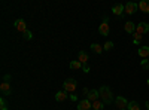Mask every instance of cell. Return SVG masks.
Masks as SVG:
<instances>
[{
  "mask_svg": "<svg viewBox=\"0 0 149 110\" xmlns=\"http://www.w3.org/2000/svg\"><path fill=\"white\" fill-rule=\"evenodd\" d=\"M128 110H140L137 101H130V103H128Z\"/></svg>",
  "mask_w": 149,
  "mask_h": 110,
  "instance_id": "cell-20",
  "label": "cell"
},
{
  "mask_svg": "<svg viewBox=\"0 0 149 110\" xmlns=\"http://www.w3.org/2000/svg\"><path fill=\"white\" fill-rule=\"evenodd\" d=\"M70 68L72 70H81L82 68V64L79 63V61H72V63H70Z\"/></svg>",
  "mask_w": 149,
  "mask_h": 110,
  "instance_id": "cell-19",
  "label": "cell"
},
{
  "mask_svg": "<svg viewBox=\"0 0 149 110\" xmlns=\"http://www.w3.org/2000/svg\"><path fill=\"white\" fill-rule=\"evenodd\" d=\"M24 37H26L27 40H30V39H33V33H31V31L29 30V31H27L26 34H24Z\"/></svg>",
  "mask_w": 149,
  "mask_h": 110,
  "instance_id": "cell-25",
  "label": "cell"
},
{
  "mask_svg": "<svg viewBox=\"0 0 149 110\" xmlns=\"http://www.w3.org/2000/svg\"><path fill=\"white\" fill-rule=\"evenodd\" d=\"M103 107H104V103H103L102 100H100V101L97 100V101L93 103V109H94V110H103Z\"/></svg>",
  "mask_w": 149,
  "mask_h": 110,
  "instance_id": "cell-18",
  "label": "cell"
},
{
  "mask_svg": "<svg viewBox=\"0 0 149 110\" xmlns=\"http://www.w3.org/2000/svg\"><path fill=\"white\" fill-rule=\"evenodd\" d=\"M78 61H79V63L82 64V66H85L86 63H88V54H86L85 51H81L79 54H78Z\"/></svg>",
  "mask_w": 149,
  "mask_h": 110,
  "instance_id": "cell-15",
  "label": "cell"
},
{
  "mask_svg": "<svg viewBox=\"0 0 149 110\" xmlns=\"http://www.w3.org/2000/svg\"><path fill=\"white\" fill-rule=\"evenodd\" d=\"M112 12L116 15V17H121L124 12H125V5H121V3H116L112 6Z\"/></svg>",
  "mask_w": 149,
  "mask_h": 110,
  "instance_id": "cell-7",
  "label": "cell"
},
{
  "mask_svg": "<svg viewBox=\"0 0 149 110\" xmlns=\"http://www.w3.org/2000/svg\"><path fill=\"white\" fill-rule=\"evenodd\" d=\"M109 31H110V27H109V19L107 17H104L103 22L100 24V27H98V33L102 36H109Z\"/></svg>",
  "mask_w": 149,
  "mask_h": 110,
  "instance_id": "cell-3",
  "label": "cell"
},
{
  "mask_svg": "<svg viewBox=\"0 0 149 110\" xmlns=\"http://www.w3.org/2000/svg\"><path fill=\"white\" fill-rule=\"evenodd\" d=\"M149 31V24L148 22H140V24H137L136 26V33L137 34H145V33H148Z\"/></svg>",
  "mask_w": 149,
  "mask_h": 110,
  "instance_id": "cell-6",
  "label": "cell"
},
{
  "mask_svg": "<svg viewBox=\"0 0 149 110\" xmlns=\"http://www.w3.org/2000/svg\"><path fill=\"white\" fill-rule=\"evenodd\" d=\"M124 30H125L127 33H133V34H134V31H136V24L131 22V21H127L125 24H124Z\"/></svg>",
  "mask_w": 149,
  "mask_h": 110,
  "instance_id": "cell-14",
  "label": "cell"
},
{
  "mask_svg": "<svg viewBox=\"0 0 149 110\" xmlns=\"http://www.w3.org/2000/svg\"><path fill=\"white\" fill-rule=\"evenodd\" d=\"M137 54H139V57H142V58H148V57H149V46H142V48H139Z\"/></svg>",
  "mask_w": 149,
  "mask_h": 110,
  "instance_id": "cell-16",
  "label": "cell"
},
{
  "mask_svg": "<svg viewBox=\"0 0 149 110\" xmlns=\"http://www.w3.org/2000/svg\"><path fill=\"white\" fill-rule=\"evenodd\" d=\"M146 83H148V86H149V79H148V80H146Z\"/></svg>",
  "mask_w": 149,
  "mask_h": 110,
  "instance_id": "cell-30",
  "label": "cell"
},
{
  "mask_svg": "<svg viewBox=\"0 0 149 110\" xmlns=\"http://www.w3.org/2000/svg\"><path fill=\"white\" fill-rule=\"evenodd\" d=\"M63 88H64V91L66 92H69V94H74V92H76V88H78V83H76V80H74V79H66L64 80V83H63Z\"/></svg>",
  "mask_w": 149,
  "mask_h": 110,
  "instance_id": "cell-2",
  "label": "cell"
},
{
  "mask_svg": "<svg viewBox=\"0 0 149 110\" xmlns=\"http://www.w3.org/2000/svg\"><path fill=\"white\" fill-rule=\"evenodd\" d=\"M112 48H113V42H106L104 46H103V49H104V51H110Z\"/></svg>",
  "mask_w": 149,
  "mask_h": 110,
  "instance_id": "cell-23",
  "label": "cell"
},
{
  "mask_svg": "<svg viewBox=\"0 0 149 110\" xmlns=\"http://www.w3.org/2000/svg\"><path fill=\"white\" fill-rule=\"evenodd\" d=\"M84 94H86V95H88V92H90V89L88 88H84V91H82Z\"/></svg>",
  "mask_w": 149,
  "mask_h": 110,
  "instance_id": "cell-28",
  "label": "cell"
},
{
  "mask_svg": "<svg viewBox=\"0 0 149 110\" xmlns=\"http://www.w3.org/2000/svg\"><path fill=\"white\" fill-rule=\"evenodd\" d=\"M133 36H134V37H133V43H134V45H139V43H140V40H142V36H140V34H137L136 31H134V34H133Z\"/></svg>",
  "mask_w": 149,
  "mask_h": 110,
  "instance_id": "cell-21",
  "label": "cell"
},
{
  "mask_svg": "<svg viewBox=\"0 0 149 110\" xmlns=\"http://www.w3.org/2000/svg\"><path fill=\"white\" fill-rule=\"evenodd\" d=\"M137 8L140 9V12H143V14H149V2L148 0H142V2H139Z\"/></svg>",
  "mask_w": 149,
  "mask_h": 110,
  "instance_id": "cell-12",
  "label": "cell"
},
{
  "mask_svg": "<svg viewBox=\"0 0 149 110\" xmlns=\"http://www.w3.org/2000/svg\"><path fill=\"white\" fill-rule=\"evenodd\" d=\"M115 104L118 107V110H125V107H128V101L124 98L122 95H118L116 100H115Z\"/></svg>",
  "mask_w": 149,
  "mask_h": 110,
  "instance_id": "cell-5",
  "label": "cell"
},
{
  "mask_svg": "<svg viewBox=\"0 0 149 110\" xmlns=\"http://www.w3.org/2000/svg\"><path fill=\"white\" fill-rule=\"evenodd\" d=\"M82 70H84V73H88V71H90V66H88V64L82 66Z\"/></svg>",
  "mask_w": 149,
  "mask_h": 110,
  "instance_id": "cell-26",
  "label": "cell"
},
{
  "mask_svg": "<svg viewBox=\"0 0 149 110\" xmlns=\"http://www.w3.org/2000/svg\"><path fill=\"white\" fill-rule=\"evenodd\" d=\"M98 97H100L98 91H95V89H90L88 95H86V100H88V101H91V103H94V101H97V98H98Z\"/></svg>",
  "mask_w": 149,
  "mask_h": 110,
  "instance_id": "cell-11",
  "label": "cell"
},
{
  "mask_svg": "<svg viewBox=\"0 0 149 110\" xmlns=\"http://www.w3.org/2000/svg\"><path fill=\"white\" fill-rule=\"evenodd\" d=\"M67 98H69V92H66L64 89L55 94V101H58V103H61V101H64V100H67Z\"/></svg>",
  "mask_w": 149,
  "mask_h": 110,
  "instance_id": "cell-13",
  "label": "cell"
},
{
  "mask_svg": "<svg viewBox=\"0 0 149 110\" xmlns=\"http://www.w3.org/2000/svg\"><path fill=\"white\" fill-rule=\"evenodd\" d=\"M90 109H93V103L91 101H88V100H81L79 103H78V110H90Z\"/></svg>",
  "mask_w": 149,
  "mask_h": 110,
  "instance_id": "cell-10",
  "label": "cell"
},
{
  "mask_svg": "<svg viewBox=\"0 0 149 110\" xmlns=\"http://www.w3.org/2000/svg\"><path fill=\"white\" fill-rule=\"evenodd\" d=\"M98 94H100V98L104 104H110L112 101H113V95H112V91L109 86H100V89H98Z\"/></svg>",
  "mask_w": 149,
  "mask_h": 110,
  "instance_id": "cell-1",
  "label": "cell"
},
{
  "mask_svg": "<svg viewBox=\"0 0 149 110\" xmlns=\"http://www.w3.org/2000/svg\"><path fill=\"white\" fill-rule=\"evenodd\" d=\"M91 49L95 52V54H102L104 49H103V46L102 45H98V43H91Z\"/></svg>",
  "mask_w": 149,
  "mask_h": 110,
  "instance_id": "cell-17",
  "label": "cell"
},
{
  "mask_svg": "<svg viewBox=\"0 0 149 110\" xmlns=\"http://www.w3.org/2000/svg\"><path fill=\"white\" fill-rule=\"evenodd\" d=\"M0 92H2L3 97L10 95V83L9 82H2L0 83Z\"/></svg>",
  "mask_w": 149,
  "mask_h": 110,
  "instance_id": "cell-8",
  "label": "cell"
},
{
  "mask_svg": "<svg viewBox=\"0 0 149 110\" xmlns=\"http://www.w3.org/2000/svg\"><path fill=\"white\" fill-rule=\"evenodd\" d=\"M0 110H8V104H6V100H5V97H2V98H0Z\"/></svg>",
  "mask_w": 149,
  "mask_h": 110,
  "instance_id": "cell-22",
  "label": "cell"
},
{
  "mask_svg": "<svg viewBox=\"0 0 149 110\" xmlns=\"http://www.w3.org/2000/svg\"><path fill=\"white\" fill-rule=\"evenodd\" d=\"M142 68L149 70V61H148V59H143V61H142Z\"/></svg>",
  "mask_w": 149,
  "mask_h": 110,
  "instance_id": "cell-24",
  "label": "cell"
},
{
  "mask_svg": "<svg viewBox=\"0 0 149 110\" xmlns=\"http://www.w3.org/2000/svg\"><path fill=\"white\" fill-rule=\"evenodd\" d=\"M139 8H137V3H134V2H128L127 5H125V14H128V15H133V14H136V10H137Z\"/></svg>",
  "mask_w": 149,
  "mask_h": 110,
  "instance_id": "cell-9",
  "label": "cell"
},
{
  "mask_svg": "<svg viewBox=\"0 0 149 110\" xmlns=\"http://www.w3.org/2000/svg\"><path fill=\"white\" fill-rule=\"evenodd\" d=\"M14 26H15V28H17L19 33H22V34H26V33L29 31L27 24H26V21H24V19H17V21L14 22Z\"/></svg>",
  "mask_w": 149,
  "mask_h": 110,
  "instance_id": "cell-4",
  "label": "cell"
},
{
  "mask_svg": "<svg viewBox=\"0 0 149 110\" xmlns=\"http://www.w3.org/2000/svg\"><path fill=\"white\" fill-rule=\"evenodd\" d=\"M146 109H148V110H149V100H148V101H146Z\"/></svg>",
  "mask_w": 149,
  "mask_h": 110,
  "instance_id": "cell-29",
  "label": "cell"
},
{
  "mask_svg": "<svg viewBox=\"0 0 149 110\" xmlns=\"http://www.w3.org/2000/svg\"><path fill=\"white\" fill-rule=\"evenodd\" d=\"M10 80V76L9 75H5V77H3V82H9Z\"/></svg>",
  "mask_w": 149,
  "mask_h": 110,
  "instance_id": "cell-27",
  "label": "cell"
}]
</instances>
